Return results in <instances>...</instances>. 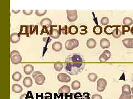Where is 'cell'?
<instances>
[{"mask_svg":"<svg viewBox=\"0 0 133 99\" xmlns=\"http://www.w3.org/2000/svg\"><path fill=\"white\" fill-rule=\"evenodd\" d=\"M64 65L66 72L72 75H77L82 72L86 66L85 63L74 62L65 63Z\"/></svg>","mask_w":133,"mask_h":99,"instance_id":"6da1fadb","label":"cell"},{"mask_svg":"<svg viewBox=\"0 0 133 99\" xmlns=\"http://www.w3.org/2000/svg\"><path fill=\"white\" fill-rule=\"evenodd\" d=\"M84 61V58L79 54H72L68 56L66 59V63H83Z\"/></svg>","mask_w":133,"mask_h":99,"instance_id":"7a4b0ae2","label":"cell"},{"mask_svg":"<svg viewBox=\"0 0 133 99\" xmlns=\"http://www.w3.org/2000/svg\"><path fill=\"white\" fill-rule=\"evenodd\" d=\"M11 62L14 65H18L21 63L22 60V57L20 52L17 50H14L11 52Z\"/></svg>","mask_w":133,"mask_h":99,"instance_id":"3957f363","label":"cell"},{"mask_svg":"<svg viewBox=\"0 0 133 99\" xmlns=\"http://www.w3.org/2000/svg\"><path fill=\"white\" fill-rule=\"evenodd\" d=\"M79 45L78 40L76 39L68 40L65 43V47L68 50H72L75 48L78 47Z\"/></svg>","mask_w":133,"mask_h":99,"instance_id":"277c9868","label":"cell"},{"mask_svg":"<svg viewBox=\"0 0 133 99\" xmlns=\"http://www.w3.org/2000/svg\"><path fill=\"white\" fill-rule=\"evenodd\" d=\"M54 26H52L50 28V30L49 35L51 37H52L53 39H57L60 37V34H62V33H61V28H62L60 27V29H57L54 28Z\"/></svg>","mask_w":133,"mask_h":99,"instance_id":"5b68a950","label":"cell"},{"mask_svg":"<svg viewBox=\"0 0 133 99\" xmlns=\"http://www.w3.org/2000/svg\"><path fill=\"white\" fill-rule=\"evenodd\" d=\"M67 18L69 21L73 22L76 21L78 18L77 11L76 10H67Z\"/></svg>","mask_w":133,"mask_h":99,"instance_id":"8992f818","label":"cell"},{"mask_svg":"<svg viewBox=\"0 0 133 99\" xmlns=\"http://www.w3.org/2000/svg\"><path fill=\"white\" fill-rule=\"evenodd\" d=\"M107 82L106 79L103 78H100L98 80L97 83V90L100 92L104 91L106 87Z\"/></svg>","mask_w":133,"mask_h":99,"instance_id":"52a82bcc","label":"cell"},{"mask_svg":"<svg viewBox=\"0 0 133 99\" xmlns=\"http://www.w3.org/2000/svg\"><path fill=\"white\" fill-rule=\"evenodd\" d=\"M111 53L109 50H105L99 57V61L101 62H105L108 61L111 57Z\"/></svg>","mask_w":133,"mask_h":99,"instance_id":"ba28073f","label":"cell"},{"mask_svg":"<svg viewBox=\"0 0 133 99\" xmlns=\"http://www.w3.org/2000/svg\"><path fill=\"white\" fill-rule=\"evenodd\" d=\"M57 78L60 82L62 83H68L71 80V78L70 76L66 74V73H60V74H59Z\"/></svg>","mask_w":133,"mask_h":99,"instance_id":"9c48e42d","label":"cell"},{"mask_svg":"<svg viewBox=\"0 0 133 99\" xmlns=\"http://www.w3.org/2000/svg\"><path fill=\"white\" fill-rule=\"evenodd\" d=\"M10 40H11V41L14 43V44H16L18 43L21 40V35L20 34H18L16 33H13L11 35V36H10Z\"/></svg>","mask_w":133,"mask_h":99,"instance_id":"30bf717a","label":"cell"},{"mask_svg":"<svg viewBox=\"0 0 133 99\" xmlns=\"http://www.w3.org/2000/svg\"><path fill=\"white\" fill-rule=\"evenodd\" d=\"M52 22L51 21V20L48 18H46L43 19L42 20L41 22H40V25H42V27H46L48 28V29L52 26Z\"/></svg>","mask_w":133,"mask_h":99,"instance_id":"8fae6325","label":"cell"},{"mask_svg":"<svg viewBox=\"0 0 133 99\" xmlns=\"http://www.w3.org/2000/svg\"><path fill=\"white\" fill-rule=\"evenodd\" d=\"M122 43L124 46L128 49H133V39L127 38L122 40Z\"/></svg>","mask_w":133,"mask_h":99,"instance_id":"7c38bea8","label":"cell"},{"mask_svg":"<svg viewBox=\"0 0 133 99\" xmlns=\"http://www.w3.org/2000/svg\"><path fill=\"white\" fill-rule=\"evenodd\" d=\"M100 47L102 49H108L110 46V42L109 41V40L106 39V38H104L100 41Z\"/></svg>","mask_w":133,"mask_h":99,"instance_id":"4fadbf2b","label":"cell"},{"mask_svg":"<svg viewBox=\"0 0 133 99\" xmlns=\"http://www.w3.org/2000/svg\"><path fill=\"white\" fill-rule=\"evenodd\" d=\"M117 25H106L104 28V32L107 35L112 34Z\"/></svg>","mask_w":133,"mask_h":99,"instance_id":"5bb4252c","label":"cell"},{"mask_svg":"<svg viewBox=\"0 0 133 99\" xmlns=\"http://www.w3.org/2000/svg\"><path fill=\"white\" fill-rule=\"evenodd\" d=\"M36 33L37 35L38 34V25H28V36L29 35H33Z\"/></svg>","mask_w":133,"mask_h":99,"instance_id":"9a60e30c","label":"cell"},{"mask_svg":"<svg viewBox=\"0 0 133 99\" xmlns=\"http://www.w3.org/2000/svg\"><path fill=\"white\" fill-rule=\"evenodd\" d=\"M70 93V88L68 85H63L58 90L59 94H68Z\"/></svg>","mask_w":133,"mask_h":99,"instance_id":"2e32d148","label":"cell"},{"mask_svg":"<svg viewBox=\"0 0 133 99\" xmlns=\"http://www.w3.org/2000/svg\"><path fill=\"white\" fill-rule=\"evenodd\" d=\"M62 44L60 42H55L52 44V49L56 52H60L62 50Z\"/></svg>","mask_w":133,"mask_h":99,"instance_id":"e0dca14e","label":"cell"},{"mask_svg":"<svg viewBox=\"0 0 133 99\" xmlns=\"http://www.w3.org/2000/svg\"><path fill=\"white\" fill-rule=\"evenodd\" d=\"M34 80L36 83L37 85H43L45 82L46 77L43 74H41L38 76V77H37Z\"/></svg>","mask_w":133,"mask_h":99,"instance_id":"ac0fdd59","label":"cell"},{"mask_svg":"<svg viewBox=\"0 0 133 99\" xmlns=\"http://www.w3.org/2000/svg\"><path fill=\"white\" fill-rule=\"evenodd\" d=\"M119 27H120V26H118L116 28V29H115L114 33H112V36L116 39H119V37H120L122 35V30L119 29Z\"/></svg>","mask_w":133,"mask_h":99,"instance_id":"d6986e66","label":"cell"},{"mask_svg":"<svg viewBox=\"0 0 133 99\" xmlns=\"http://www.w3.org/2000/svg\"><path fill=\"white\" fill-rule=\"evenodd\" d=\"M23 83L25 87L30 88L33 85V80L30 77H26L23 81Z\"/></svg>","mask_w":133,"mask_h":99,"instance_id":"ffe728a7","label":"cell"},{"mask_svg":"<svg viewBox=\"0 0 133 99\" xmlns=\"http://www.w3.org/2000/svg\"><path fill=\"white\" fill-rule=\"evenodd\" d=\"M34 70V67L31 65H27L24 67V72L26 74L30 75L33 72Z\"/></svg>","mask_w":133,"mask_h":99,"instance_id":"44dd1931","label":"cell"},{"mask_svg":"<svg viewBox=\"0 0 133 99\" xmlns=\"http://www.w3.org/2000/svg\"><path fill=\"white\" fill-rule=\"evenodd\" d=\"M86 46L89 49H94L96 46V42L94 39H89L86 41Z\"/></svg>","mask_w":133,"mask_h":99,"instance_id":"7402d4cb","label":"cell"},{"mask_svg":"<svg viewBox=\"0 0 133 99\" xmlns=\"http://www.w3.org/2000/svg\"><path fill=\"white\" fill-rule=\"evenodd\" d=\"M19 34L20 35H27L28 36V25H21Z\"/></svg>","mask_w":133,"mask_h":99,"instance_id":"603a6c76","label":"cell"},{"mask_svg":"<svg viewBox=\"0 0 133 99\" xmlns=\"http://www.w3.org/2000/svg\"><path fill=\"white\" fill-rule=\"evenodd\" d=\"M12 91L15 93H21L23 91V88L21 85L17 84H15L12 85Z\"/></svg>","mask_w":133,"mask_h":99,"instance_id":"cb8c5ba5","label":"cell"},{"mask_svg":"<svg viewBox=\"0 0 133 99\" xmlns=\"http://www.w3.org/2000/svg\"><path fill=\"white\" fill-rule=\"evenodd\" d=\"M79 32L78 28L76 25H71L69 28V33L71 35H76Z\"/></svg>","mask_w":133,"mask_h":99,"instance_id":"d4e9b609","label":"cell"},{"mask_svg":"<svg viewBox=\"0 0 133 99\" xmlns=\"http://www.w3.org/2000/svg\"><path fill=\"white\" fill-rule=\"evenodd\" d=\"M93 32L96 35H100L103 32V28L100 25H96L93 28Z\"/></svg>","mask_w":133,"mask_h":99,"instance_id":"484cf974","label":"cell"},{"mask_svg":"<svg viewBox=\"0 0 133 99\" xmlns=\"http://www.w3.org/2000/svg\"><path fill=\"white\" fill-rule=\"evenodd\" d=\"M22 77V74L21 73L18 72H15L12 75L13 80H14V81H16V82H19V81L21 80Z\"/></svg>","mask_w":133,"mask_h":99,"instance_id":"4316f807","label":"cell"},{"mask_svg":"<svg viewBox=\"0 0 133 99\" xmlns=\"http://www.w3.org/2000/svg\"><path fill=\"white\" fill-rule=\"evenodd\" d=\"M63 66H64L63 63L61 62H57L54 63V68L56 71L60 72V71L62 70L63 68Z\"/></svg>","mask_w":133,"mask_h":99,"instance_id":"83f0119b","label":"cell"},{"mask_svg":"<svg viewBox=\"0 0 133 99\" xmlns=\"http://www.w3.org/2000/svg\"><path fill=\"white\" fill-rule=\"evenodd\" d=\"M80 88V83L78 80H74L72 83V88L73 90H78Z\"/></svg>","mask_w":133,"mask_h":99,"instance_id":"f1b7e54d","label":"cell"},{"mask_svg":"<svg viewBox=\"0 0 133 99\" xmlns=\"http://www.w3.org/2000/svg\"><path fill=\"white\" fill-rule=\"evenodd\" d=\"M88 79L92 82H94L96 80L97 78H98V75H97L96 73H92L89 74L88 75Z\"/></svg>","mask_w":133,"mask_h":99,"instance_id":"f546056e","label":"cell"},{"mask_svg":"<svg viewBox=\"0 0 133 99\" xmlns=\"http://www.w3.org/2000/svg\"><path fill=\"white\" fill-rule=\"evenodd\" d=\"M122 93H128V94H131L132 90L131 88H130V86L129 85L125 84L124 85L122 88Z\"/></svg>","mask_w":133,"mask_h":99,"instance_id":"4dcf8cb0","label":"cell"},{"mask_svg":"<svg viewBox=\"0 0 133 99\" xmlns=\"http://www.w3.org/2000/svg\"><path fill=\"white\" fill-rule=\"evenodd\" d=\"M123 24L125 25L130 26L133 24V20L130 17H126L123 19Z\"/></svg>","mask_w":133,"mask_h":99,"instance_id":"1f68e13d","label":"cell"},{"mask_svg":"<svg viewBox=\"0 0 133 99\" xmlns=\"http://www.w3.org/2000/svg\"><path fill=\"white\" fill-rule=\"evenodd\" d=\"M79 32L81 35H86L88 34L87 27L86 25H80L79 28Z\"/></svg>","mask_w":133,"mask_h":99,"instance_id":"d6a6232c","label":"cell"},{"mask_svg":"<svg viewBox=\"0 0 133 99\" xmlns=\"http://www.w3.org/2000/svg\"><path fill=\"white\" fill-rule=\"evenodd\" d=\"M47 10H37V11H36V14L37 16L38 17H41L44 16V15L47 13Z\"/></svg>","mask_w":133,"mask_h":99,"instance_id":"836d02e7","label":"cell"},{"mask_svg":"<svg viewBox=\"0 0 133 99\" xmlns=\"http://www.w3.org/2000/svg\"><path fill=\"white\" fill-rule=\"evenodd\" d=\"M61 33L62 34L64 35H68L69 33V28L67 27V25H64L63 27L61 28Z\"/></svg>","mask_w":133,"mask_h":99,"instance_id":"e575fe53","label":"cell"},{"mask_svg":"<svg viewBox=\"0 0 133 99\" xmlns=\"http://www.w3.org/2000/svg\"><path fill=\"white\" fill-rule=\"evenodd\" d=\"M132 95L128 93H122L120 96L119 99H130Z\"/></svg>","mask_w":133,"mask_h":99,"instance_id":"d590c367","label":"cell"},{"mask_svg":"<svg viewBox=\"0 0 133 99\" xmlns=\"http://www.w3.org/2000/svg\"><path fill=\"white\" fill-rule=\"evenodd\" d=\"M109 20L108 17H103L101 19L100 23L103 25H106L109 23Z\"/></svg>","mask_w":133,"mask_h":99,"instance_id":"8d00e7d4","label":"cell"},{"mask_svg":"<svg viewBox=\"0 0 133 99\" xmlns=\"http://www.w3.org/2000/svg\"><path fill=\"white\" fill-rule=\"evenodd\" d=\"M41 99H52V94L50 93H47L45 96H42Z\"/></svg>","mask_w":133,"mask_h":99,"instance_id":"74e56055","label":"cell"},{"mask_svg":"<svg viewBox=\"0 0 133 99\" xmlns=\"http://www.w3.org/2000/svg\"><path fill=\"white\" fill-rule=\"evenodd\" d=\"M131 28H130V26H128V25H123V27H122V30H123V32H122V34H125V33L126 32H128L129 31H130Z\"/></svg>","mask_w":133,"mask_h":99,"instance_id":"f35d334b","label":"cell"},{"mask_svg":"<svg viewBox=\"0 0 133 99\" xmlns=\"http://www.w3.org/2000/svg\"><path fill=\"white\" fill-rule=\"evenodd\" d=\"M74 97L76 99H82L83 95L80 93H76L74 94Z\"/></svg>","mask_w":133,"mask_h":99,"instance_id":"ab89813d","label":"cell"},{"mask_svg":"<svg viewBox=\"0 0 133 99\" xmlns=\"http://www.w3.org/2000/svg\"><path fill=\"white\" fill-rule=\"evenodd\" d=\"M33 10H24V11H23L24 13L26 15H27V16H30V15L32 14L33 13Z\"/></svg>","mask_w":133,"mask_h":99,"instance_id":"60d3db41","label":"cell"},{"mask_svg":"<svg viewBox=\"0 0 133 99\" xmlns=\"http://www.w3.org/2000/svg\"><path fill=\"white\" fill-rule=\"evenodd\" d=\"M41 74H43L41 72H35L33 73V74L32 75V77L35 79L37 77H38V76L40 75H41Z\"/></svg>","mask_w":133,"mask_h":99,"instance_id":"b9f144b4","label":"cell"},{"mask_svg":"<svg viewBox=\"0 0 133 99\" xmlns=\"http://www.w3.org/2000/svg\"><path fill=\"white\" fill-rule=\"evenodd\" d=\"M90 94L88 93H84L83 94V97L82 99H90V97H89Z\"/></svg>","mask_w":133,"mask_h":99,"instance_id":"7bdbcfd3","label":"cell"},{"mask_svg":"<svg viewBox=\"0 0 133 99\" xmlns=\"http://www.w3.org/2000/svg\"><path fill=\"white\" fill-rule=\"evenodd\" d=\"M92 99H103V98L99 94H94L92 96Z\"/></svg>","mask_w":133,"mask_h":99,"instance_id":"ee69618b","label":"cell"},{"mask_svg":"<svg viewBox=\"0 0 133 99\" xmlns=\"http://www.w3.org/2000/svg\"><path fill=\"white\" fill-rule=\"evenodd\" d=\"M47 33V34L49 35L50 34V30H48V28H46V27H43V29H42V31L41 33V35L43 34V33Z\"/></svg>","mask_w":133,"mask_h":99,"instance_id":"f6af8a7d","label":"cell"},{"mask_svg":"<svg viewBox=\"0 0 133 99\" xmlns=\"http://www.w3.org/2000/svg\"><path fill=\"white\" fill-rule=\"evenodd\" d=\"M20 99H30V98L26 94H24L20 96Z\"/></svg>","mask_w":133,"mask_h":99,"instance_id":"bcb514c9","label":"cell"},{"mask_svg":"<svg viewBox=\"0 0 133 99\" xmlns=\"http://www.w3.org/2000/svg\"><path fill=\"white\" fill-rule=\"evenodd\" d=\"M43 41L46 42V45H47L48 43H50L52 41V39H50V37H44L43 38Z\"/></svg>","mask_w":133,"mask_h":99,"instance_id":"7dc6e473","label":"cell"},{"mask_svg":"<svg viewBox=\"0 0 133 99\" xmlns=\"http://www.w3.org/2000/svg\"><path fill=\"white\" fill-rule=\"evenodd\" d=\"M70 99H76L74 98V94H73V93H71V94L70 96Z\"/></svg>","mask_w":133,"mask_h":99,"instance_id":"c3c4849f","label":"cell"},{"mask_svg":"<svg viewBox=\"0 0 133 99\" xmlns=\"http://www.w3.org/2000/svg\"><path fill=\"white\" fill-rule=\"evenodd\" d=\"M12 12H14V13H16H16H18L20 12V10H18V11H15L14 10H13Z\"/></svg>","mask_w":133,"mask_h":99,"instance_id":"681fc988","label":"cell"},{"mask_svg":"<svg viewBox=\"0 0 133 99\" xmlns=\"http://www.w3.org/2000/svg\"><path fill=\"white\" fill-rule=\"evenodd\" d=\"M130 32H131V34L133 35V27H132L131 29H130Z\"/></svg>","mask_w":133,"mask_h":99,"instance_id":"f907efd6","label":"cell"},{"mask_svg":"<svg viewBox=\"0 0 133 99\" xmlns=\"http://www.w3.org/2000/svg\"><path fill=\"white\" fill-rule=\"evenodd\" d=\"M131 90H132V93L133 94V87L131 89Z\"/></svg>","mask_w":133,"mask_h":99,"instance_id":"816d5d0a","label":"cell"},{"mask_svg":"<svg viewBox=\"0 0 133 99\" xmlns=\"http://www.w3.org/2000/svg\"><path fill=\"white\" fill-rule=\"evenodd\" d=\"M133 99V96H131V99Z\"/></svg>","mask_w":133,"mask_h":99,"instance_id":"f5cc1de1","label":"cell"}]
</instances>
